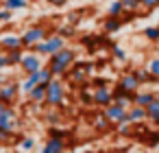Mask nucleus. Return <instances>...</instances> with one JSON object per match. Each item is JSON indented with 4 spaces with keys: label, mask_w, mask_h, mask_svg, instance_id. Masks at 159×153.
I'll return each mask as SVG.
<instances>
[{
    "label": "nucleus",
    "mask_w": 159,
    "mask_h": 153,
    "mask_svg": "<svg viewBox=\"0 0 159 153\" xmlns=\"http://www.w3.org/2000/svg\"><path fill=\"white\" fill-rule=\"evenodd\" d=\"M76 57H79V53H76L74 48L66 46L63 50L55 53L52 57H48V64H46V66L52 70V74H55L57 79H66L68 72H70V68L76 64Z\"/></svg>",
    "instance_id": "nucleus-1"
},
{
    "label": "nucleus",
    "mask_w": 159,
    "mask_h": 153,
    "mask_svg": "<svg viewBox=\"0 0 159 153\" xmlns=\"http://www.w3.org/2000/svg\"><path fill=\"white\" fill-rule=\"evenodd\" d=\"M46 105L52 107V109H61L66 105V85H63V79H52L48 83V90H46Z\"/></svg>",
    "instance_id": "nucleus-2"
},
{
    "label": "nucleus",
    "mask_w": 159,
    "mask_h": 153,
    "mask_svg": "<svg viewBox=\"0 0 159 153\" xmlns=\"http://www.w3.org/2000/svg\"><path fill=\"white\" fill-rule=\"evenodd\" d=\"M63 48H66V37H61L59 33H52L48 40H44L42 44H37V46H33V48H29V50L42 55V57H52L55 53H59V50H63Z\"/></svg>",
    "instance_id": "nucleus-3"
},
{
    "label": "nucleus",
    "mask_w": 159,
    "mask_h": 153,
    "mask_svg": "<svg viewBox=\"0 0 159 153\" xmlns=\"http://www.w3.org/2000/svg\"><path fill=\"white\" fill-rule=\"evenodd\" d=\"M50 35H52V33H48V29H46V26L35 24V26H31V29H26V31L22 33V44H24V48L29 50V48H33V46L42 44L44 40H48Z\"/></svg>",
    "instance_id": "nucleus-4"
},
{
    "label": "nucleus",
    "mask_w": 159,
    "mask_h": 153,
    "mask_svg": "<svg viewBox=\"0 0 159 153\" xmlns=\"http://www.w3.org/2000/svg\"><path fill=\"white\" fill-rule=\"evenodd\" d=\"M20 92H22V81H5V83H0V101L7 103L9 107H13V103L18 101Z\"/></svg>",
    "instance_id": "nucleus-5"
},
{
    "label": "nucleus",
    "mask_w": 159,
    "mask_h": 153,
    "mask_svg": "<svg viewBox=\"0 0 159 153\" xmlns=\"http://www.w3.org/2000/svg\"><path fill=\"white\" fill-rule=\"evenodd\" d=\"M105 118L111 122V125H116V127H120V125H124V122H129V109L126 107H122V105H118V103H111L109 107H105Z\"/></svg>",
    "instance_id": "nucleus-6"
},
{
    "label": "nucleus",
    "mask_w": 159,
    "mask_h": 153,
    "mask_svg": "<svg viewBox=\"0 0 159 153\" xmlns=\"http://www.w3.org/2000/svg\"><path fill=\"white\" fill-rule=\"evenodd\" d=\"M20 68H22V72H24V74H33V72H39V70L44 68L42 55H37V53H31V50H26V55H24V59H22Z\"/></svg>",
    "instance_id": "nucleus-7"
},
{
    "label": "nucleus",
    "mask_w": 159,
    "mask_h": 153,
    "mask_svg": "<svg viewBox=\"0 0 159 153\" xmlns=\"http://www.w3.org/2000/svg\"><path fill=\"white\" fill-rule=\"evenodd\" d=\"M0 129H5V131H9V133H18V129H20V118H18V114H16L13 107H9V109L5 112V116L0 118Z\"/></svg>",
    "instance_id": "nucleus-8"
},
{
    "label": "nucleus",
    "mask_w": 159,
    "mask_h": 153,
    "mask_svg": "<svg viewBox=\"0 0 159 153\" xmlns=\"http://www.w3.org/2000/svg\"><path fill=\"white\" fill-rule=\"evenodd\" d=\"M118 88H122V90H126V92H133V94H137L139 92V79H137V74L131 70V72H124L120 79H118V83H116Z\"/></svg>",
    "instance_id": "nucleus-9"
},
{
    "label": "nucleus",
    "mask_w": 159,
    "mask_h": 153,
    "mask_svg": "<svg viewBox=\"0 0 159 153\" xmlns=\"http://www.w3.org/2000/svg\"><path fill=\"white\" fill-rule=\"evenodd\" d=\"M113 103V90L109 85H102V88H94V105L98 107H109Z\"/></svg>",
    "instance_id": "nucleus-10"
},
{
    "label": "nucleus",
    "mask_w": 159,
    "mask_h": 153,
    "mask_svg": "<svg viewBox=\"0 0 159 153\" xmlns=\"http://www.w3.org/2000/svg\"><path fill=\"white\" fill-rule=\"evenodd\" d=\"M113 103H118V105H122V107H131L133 103H135V94L133 92H126V90H122V88H113Z\"/></svg>",
    "instance_id": "nucleus-11"
},
{
    "label": "nucleus",
    "mask_w": 159,
    "mask_h": 153,
    "mask_svg": "<svg viewBox=\"0 0 159 153\" xmlns=\"http://www.w3.org/2000/svg\"><path fill=\"white\" fill-rule=\"evenodd\" d=\"M0 48L2 50H16V48H24V44H22V35H16V33H11V35H5V37H0Z\"/></svg>",
    "instance_id": "nucleus-12"
},
{
    "label": "nucleus",
    "mask_w": 159,
    "mask_h": 153,
    "mask_svg": "<svg viewBox=\"0 0 159 153\" xmlns=\"http://www.w3.org/2000/svg\"><path fill=\"white\" fill-rule=\"evenodd\" d=\"M122 26H124V20H122V16H120V18H116V16H107V18L102 20V31H105L107 35H111V33H118Z\"/></svg>",
    "instance_id": "nucleus-13"
},
{
    "label": "nucleus",
    "mask_w": 159,
    "mask_h": 153,
    "mask_svg": "<svg viewBox=\"0 0 159 153\" xmlns=\"http://www.w3.org/2000/svg\"><path fill=\"white\" fill-rule=\"evenodd\" d=\"M46 90H48V85H46V83L35 85V88H33V92L29 94V101H31V103H35V105H46Z\"/></svg>",
    "instance_id": "nucleus-14"
},
{
    "label": "nucleus",
    "mask_w": 159,
    "mask_h": 153,
    "mask_svg": "<svg viewBox=\"0 0 159 153\" xmlns=\"http://www.w3.org/2000/svg\"><path fill=\"white\" fill-rule=\"evenodd\" d=\"M142 120H148L146 107L131 105V107H129V122H131V125H137V122H142Z\"/></svg>",
    "instance_id": "nucleus-15"
},
{
    "label": "nucleus",
    "mask_w": 159,
    "mask_h": 153,
    "mask_svg": "<svg viewBox=\"0 0 159 153\" xmlns=\"http://www.w3.org/2000/svg\"><path fill=\"white\" fill-rule=\"evenodd\" d=\"M155 98H157V92H150V90H144V92H142V90H139V92L135 94V103H133V105L148 107V105H150Z\"/></svg>",
    "instance_id": "nucleus-16"
},
{
    "label": "nucleus",
    "mask_w": 159,
    "mask_h": 153,
    "mask_svg": "<svg viewBox=\"0 0 159 153\" xmlns=\"http://www.w3.org/2000/svg\"><path fill=\"white\" fill-rule=\"evenodd\" d=\"M39 81H42V79H39V72L26 74V77H24V81H22V92L29 96V94L33 92V88H35V85H39Z\"/></svg>",
    "instance_id": "nucleus-17"
},
{
    "label": "nucleus",
    "mask_w": 159,
    "mask_h": 153,
    "mask_svg": "<svg viewBox=\"0 0 159 153\" xmlns=\"http://www.w3.org/2000/svg\"><path fill=\"white\" fill-rule=\"evenodd\" d=\"M44 149H48L50 153H61V151H66V140H61V138H48L46 144H44Z\"/></svg>",
    "instance_id": "nucleus-18"
},
{
    "label": "nucleus",
    "mask_w": 159,
    "mask_h": 153,
    "mask_svg": "<svg viewBox=\"0 0 159 153\" xmlns=\"http://www.w3.org/2000/svg\"><path fill=\"white\" fill-rule=\"evenodd\" d=\"M0 7L11 9V11L16 13V11H22V9L29 7V0H2V2H0Z\"/></svg>",
    "instance_id": "nucleus-19"
},
{
    "label": "nucleus",
    "mask_w": 159,
    "mask_h": 153,
    "mask_svg": "<svg viewBox=\"0 0 159 153\" xmlns=\"http://www.w3.org/2000/svg\"><path fill=\"white\" fill-rule=\"evenodd\" d=\"M7 55H9V68L11 66H20L24 55H26V48H16V50H9Z\"/></svg>",
    "instance_id": "nucleus-20"
},
{
    "label": "nucleus",
    "mask_w": 159,
    "mask_h": 153,
    "mask_svg": "<svg viewBox=\"0 0 159 153\" xmlns=\"http://www.w3.org/2000/svg\"><path fill=\"white\" fill-rule=\"evenodd\" d=\"M135 74H137V79H139V83L144 85V83H159L152 74H150V70L148 68H137V70H133Z\"/></svg>",
    "instance_id": "nucleus-21"
},
{
    "label": "nucleus",
    "mask_w": 159,
    "mask_h": 153,
    "mask_svg": "<svg viewBox=\"0 0 159 153\" xmlns=\"http://www.w3.org/2000/svg\"><path fill=\"white\" fill-rule=\"evenodd\" d=\"M124 5L120 2V0H111L109 2V7H107V16H116V18H120V16H124Z\"/></svg>",
    "instance_id": "nucleus-22"
},
{
    "label": "nucleus",
    "mask_w": 159,
    "mask_h": 153,
    "mask_svg": "<svg viewBox=\"0 0 159 153\" xmlns=\"http://www.w3.org/2000/svg\"><path fill=\"white\" fill-rule=\"evenodd\" d=\"M109 127H111V122L105 118V114L96 116V120H94V129L96 131H109Z\"/></svg>",
    "instance_id": "nucleus-23"
},
{
    "label": "nucleus",
    "mask_w": 159,
    "mask_h": 153,
    "mask_svg": "<svg viewBox=\"0 0 159 153\" xmlns=\"http://www.w3.org/2000/svg\"><path fill=\"white\" fill-rule=\"evenodd\" d=\"M142 35L148 40V42H159V26H146L142 31Z\"/></svg>",
    "instance_id": "nucleus-24"
},
{
    "label": "nucleus",
    "mask_w": 159,
    "mask_h": 153,
    "mask_svg": "<svg viewBox=\"0 0 159 153\" xmlns=\"http://www.w3.org/2000/svg\"><path fill=\"white\" fill-rule=\"evenodd\" d=\"M146 114H148V120H155V118H159V96L146 107Z\"/></svg>",
    "instance_id": "nucleus-25"
},
{
    "label": "nucleus",
    "mask_w": 159,
    "mask_h": 153,
    "mask_svg": "<svg viewBox=\"0 0 159 153\" xmlns=\"http://www.w3.org/2000/svg\"><path fill=\"white\" fill-rule=\"evenodd\" d=\"M111 55H113V59H116V61H120V64H124V61H126V53H124V48H122V46H118V44H113V46H111Z\"/></svg>",
    "instance_id": "nucleus-26"
},
{
    "label": "nucleus",
    "mask_w": 159,
    "mask_h": 153,
    "mask_svg": "<svg viewBox=\"0 0 159 153\" xmlns=\"http://www.w3.org/2000/svg\"><path fill=\"white\" fill-rule=\"evenodd\" d=\"M120 2L124 5L126 11H133V13H137L142 9V0H120Z\"/></svg>",
    "instance_id": "nucleus-27"
},
{
    "label": "nucleus",
    "mask_w": 159,
    "mask_h": 153,
    "mask_svg": "<svg viewBox=\"0 0 159 153\" xmlns=\"http://www.w3.org/2000/svg\"><path fill=\"white\" fill-rule=\"evenodd\" d=\"M48 138H61V140H68V138H70V131H66V129H57V127H50V129H48Z\"/></svg>",
    "instance_id": "nucleus-28"
},
{
    "label": "nucleus",
    "mask_w": 159,
    "mask_h": 153,
    "mask_svg": "<svg viewBox=\"0 0 159 153\" xmlns=\"http://www.w3.org/2000/svg\"><path fill=\"white\" fill-rule=\"evenodd\" d=\"M20 149H22L24 153L33 151V149H35V138H31V136H24V138H22V142H20Z\"/></svg>",
    "instance_id": "nucleus-29"
},
{
    "label": "nucleus",
    "mask_w": 159,
    "mask_h": 153,
    "mask_svg": "<svg viewBox=\"0 0 159 153\" xmlns=\"http://www.w3.org/2000/svg\"><path fill=\"white\" fill-rule=\"evenodd\" d=\"M148 70H150V74L159 81V57H152L150 61H148V66H146Z\"/></svg>",
    "instance_id": "nucleus-30"
},
{
    "label": "nucleus",
    "mask_w": 159,
    "mask_h": 153,
    "mask_svg": "<svg viewBox=\"0 0 159 153\" xmlns=\"http://www.w3.org/2000/svg\"><path fill=\"white\" fill-rule=\"evenodd\" d=\"M11 20H13V11L0 7V24H7V22H11Z\"/></svg>",
    "instance_id": "nucleus-31"
},
{
    "label": "nucleus",
    "mask_w": 159,
    "mask_h": 153,
    "mask_svg": "<svg viewBox=\"0 0 159 153\" xmlns=\"http://www.w3.org/2000/svg\"><path fill=\"white\" fill-rule=\"evenodd\" d=\"M79 101H81L83 105H94V92L89 94V92H83V90H81V92H79Z\"/></svg>",
    "instance_id": "nucleus-32"
},
{
    "label": "nucleus",
    "mask_w": 159,
    "mask_h": 153,
    "mask_svg": "<svg viewBox=\"0 0 159 153\" xmlns=\"http://www.w3.org/2000/svg\"><path fill=\"white\" fill-rule=\"evenodd\" d=\"M44 118H46V122H48V125H59V122H61V116H59L57 112H46V116H44Z\"/></svg>",
    "instance_id": "nucleus-33"
},
{
    "label": "nucleus",
    "mask_w": 159,
    "mask_h": 153,
    "mask_svg": "<svg viewBox=\"0 0 159 153\" xmlns=\"http://www.w3.org/2000/svg\"><path fill=\"white\" fill-rule=\"evenodd\" d=\"M59 35H61V37H66V40H68V37H72V35H74V26H72V24H63V26L59 29Z\"/></svg>",
    "instance_id": "nucleus-34"
},
{
    "label": "nucleus",
    "mask_w": 159,
    "mask_h": 153,
    "mask_svg": "<svg viewBox=\"0 0 159 153\" xmlns=\"http://www.w3.org/2000/svg\"><path fill=\"white\" fill-rule=\"evenodd\" d=\"M13 136H16V133H9V131H5V129H0V144L13 142Z\"/></svg>",
    "instance_id": "nucleus-35"
},
{
    "label": "nucleus",
    "mask_w": 159,
    "mask_h": 153,
    "mask_svg": "<svg viewBox=\"0 0 159 153\" xmlns=\"http://www.w3.org/2000/svg\"><path fill=\"white\" fill-rule=\"evenodd\" d=\"M157 7H159V0H142V9H146V11H152Z\"/></svg>",
    "instance_id": "nucleus-36"
},
{
    "label": "nucleus",
    "mask_w": 159,
    "mask_h": 153,
    "mask_svg": "<svg viewBox=\"0 0 159 153\" xmlns=\"http://www.w3.org/2000/svg\"><path fill=\"white\" fill-rule=\"evenodd\" d=\"M81 16H83L81 11H72V13H68V18H66V20H68V24H72V26H74V24L81 20Z\"/></svg>",
    "instance_id": "nucleus-37"
},
{
    "label": "nucleus",
    "mask_w": 159,
    "mask_h": 153,
    "mask_svg": "<svg viewBox=\"0 0 159 153\" xmlns=\"http://www.w3.org/2000/svg\"><path fill=\"white\" fill-rule=\"evenodd\" d=\"M0 68H9V55H7V50H0Z\"/></svg>",
    "instance_id": "nucleus-38"
},
{
    "label": "nucleus",
    "mask_w": 159,
    "mask_h": 153,
    "mask_svg": "<svg viewBox=\"0 0 159 153\" xmlns=\"http://www.w3.org/2000/svg\"><path fill=\"white\" fill-rule=\"evenodd\" d=\"M46 2H48L50 7H57V9H61V7H66V5H68V0H46Z\"/></svg>",
    "instance_id": "nucleus-39"
},
{
    "label": "nucleus",
    "mask_w": 159,
    "mask_h": 153,
    "mask_svg": "<svg viewBox=\"0 0 159 153\" xmlns=\"http://www.w3.org/2000/svg\"><path fill=\"white\" fill-rule=\"evenodd\" d=\"M107 85V79H94V88H102Z\"/></svg>",
    "instance_id": "nucleus-40"
},
{
    "label": "nucleus",
    "mask_w": 159,
    "mask_h": 153,
    "mask_svg": "<svg viewBox=\"0 0 159 153\" xmlns=\"http://www.w3.org/2000/svg\"><path fill=\"white\" fill-rule=\"evenodd\" d=\"M7 109H9V105H7V103H2V101H0V118H2V116H5V112H7Z\"/></svg>",
    "instance_id": "nucleus-41"
},
{
    "label": "nucleus",
    "mask_w": 159,
    "mask_h": 153,
    "mask_svg": "<svg viewBox=\"0 0 159 153\" xmlns=\"http://www.w3.org/2000/svg\"><path fill=\"white\" fill-rule=\"evenodd\" d=\"M5 81H7V77H5V70L0 68V83H5Z\"/></svg>",
    "instance_id": "nucleus-42"
},
{
    "label": "nucleus",
    "mask_w": 159,
    "mask_h": 153,
    "mask_svg": "<svg viewBox=\"0 0 159 153\" xmlns=\"http://www.w3.org/2000/svg\"><path fill=\"white\" fill-rule=\"evenodd\" d=\"M152 125H155V127H159V118H155V120H152Z\"/></svg>",
    "instance_id": "nucleus-43"
},
{
    "label": "nucleus",
    "mask_w": 159,
    "mask_h": 153,
    "mask_svg": "<svg viewBox=\"0 0 159 153\" xmlns=\"http://www.w3.org/2000/svg\"><path fill=\"white\" fill-rule=\"evenodd\" d=\"M39 153H50V151H48V149H42V151H39Z\"/></svg>",
    "instance_id": "nucleus-44"
},
{
    "label": "nucleus",
    "mask_w": 159,
    "mask_h": 153,
    "mask_svg": "<svg viewBox=\"0 0 159 153\" xmlns=\"http://www.w3.org/2000/svg\"><path fill=\"white\" fill-rule=\"evenodd\" d=\"M0 153H2V144H0Z\"/></svg>",
    "instance_id": "nucleus-45"
},
{
    "label": "nucleus",
    "mask_w": 159,
    "mask_h": 153,
    "mask_svg": "<svg viewBox=\"0 0 159 153\" xmlns=\"http://www.w3.org/2000/svg\"><path fill=\"white\" fill-rule=\"evenodd\" d=\"M61 153H68V151H61Z\"/></svg>",
    "instance_id": "nucleus-46"
},
{
    "label": "nucleus",
    "mask_w": 159,
    "mask_h": 153,
    "mask_svg": "<svg viewBox=\"0 0 159 153\" xmlns=\"http://www.w3.org/2000/svg\"><path fill=\"white\" fill-rule=\"evenodd\" d=\"M157 85H159V83H157Z\"/></svg>",
    "instance_id": "nucleus-47"
}]
</instances>
